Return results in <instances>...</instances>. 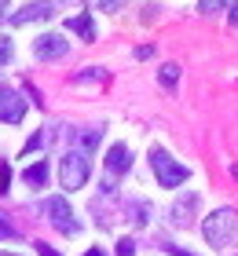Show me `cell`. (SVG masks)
<instances>
[{"mask_svg": "<svg viewBox=\"0 0 238 256\" xmlns=\"http://www.w3.org/2000/svg\"><path fill=\"white\" fill-rule=\"evenodd\" d=\"M22 180H26L30 187H44V180H48V165H44V161H37V165H30L26 172H22Z\"/></svg>", "mask_w": 238, "mask_h": 256, "instance_id": "obj_11", "label": "cell"}, {"mask_svg": "<svg viewBox=\"0 0 238 256\" xmlns=\"http://www.w3.org/2000/svg\"><path fill=\"white\" fill-rule=\"evenodd\" d=\"M201 230H205V242H209V246L223 249V246L234 238V212H231V208H216L212 216H205Z\"/></svg>", "mask_w": 238, "mask_h": 256, "instance_id": "obj_2", "label": "cell"}, {"mask_svg": "<svg viewBox=\"0 0 238 256\" xmlns=\"http://www.w3.org/2000/svg\"><path fill=\"white\" fill-rule=\"evenodd\" d=\"M85 256H106V252H103V249H88Z\"/></svg>", "mask_w": 238, "mask_h": 256, "instance_id": "obj_23", "label": "cell"}, {"mask_svg": "<svg viewBox=\"0 0 238 256\" xmlns=\"http://www.w3.org/2000/svg\"><path fill=\"white\" fill-rule=\"evenodd\" d=\"M117 256H136V246L128 238H121V242H117Z\"/></svg>", "mask_w": 238, "mask_h": 256, "instance_id": "obj_16", "label": "cell"}, {"mask_svg": "<svg viewBox=\"0 0 238 256\" xmlns=\"http://www.w3.org/2000/svg\"><path fill=\"white\" fill-rule=\"evenodd\" d=\"M70 52L66 37H59V33H44V37L33 40V55L37 59H63V55Z\"/></svg>", "mask_w": 238, "mask_h": 256, "instance_id": "obj_6", "label": "cell"}, {"mask_svg": "<svg viewBox=\"0 0 238 256\" xmlns=\"http://www.w3.org/2000/svg\"><path fill=\"white\" fill-rule=\"evenodd\" d=\"M22 118H26V102H22V96H19L15 88L0 84V121H8V124H19Z\"/></svg>", "mask_w": 238, "mask_h": 256, "instance_id": "obj_5", "label": "cell"}, {"mask_svg": "<svg viewBox=\"0 0 238 256\" xmlns=\"http://www.w3.org/2000/svg\"><path fill=\"white\" fill-rule=\"evenodd\" d=\"M128 0H99V11H121Z\"/></svg>", "mask_w": 238, "mask_h": 256, "instance_id": "obj_15", "label": "cell"}, {"mask_svg": "<svg viewBox=\"0 0 238 256\" xmlns=\"http://www.w3.org/2000/svg\"><path fill=\"white\" fill-rule=\"evenodd\" d=\"M231 22H234V26H238V8H234V11H231Z\"/></svg>", "mask_w": 238, "mask_h": 256, "instance_id": "obj_24", "label": "cell"}, {"mask_svg": "<svg viewBox=\"0 0 238 256\" xmlns=\"http://www.w3.org/2000/svg\"><path fill=\"white\" fill-rule=\"evenodd\" d=\"M106 74H103V70H85V74H77L74 80H81V84H85V80H103Z\"/></svg>", "mask_w": 238, "mask_h": 256, "instance_id": "obj_14", "label": "cell"}, {"mask_svg": "<svg viewBox=\"0 0 238 256\" xmlns=\"http://www.w3.org/2000/svg\"><path fill=\"white\" fill-rule=\"evenodd\" d=\"M41 143H44V136H41V132H37V136H33V139H30V143H26V154H30V150H37V146H41Z\"/></svg>", "mask_w": 238, "mask_h": 256, "instance_id": "obj_20", "label": "cell"}, {"mask_svg": "<svg viewBox=\"0 0 238 256\" xmlns=\"http://www.w3.org/2000/svg\"><path fill=\"white\" fill-rule=\"evenodd\" d=\"M8 59H11V44L0 40V62H8Z\"/></svg>", "mask_w": 238, "mask_h": 256, "instance_id": "obj_19", "label": "cell"}, {"mask_svg": "<svg viewBox=\"0 0 238 256\" xmlns=\"http://www.w3.org/2000/svg\"><path fill=\"white\" fill-rule=\"evenodd\" d=\"M194 208H198V194H187L183 202L172 205V224H176V227H187V224H190L187 212H194Z\"/></svg>", "mask_w": 238, "mask_h": 256, "instance_id": "obj_9", "label": "cell"}, {"mask_svg": "<svg viewBox=\"0 0 238 256\" xmlns=\"http://www.w3.org/2000/svg\"><path fill=\"white\" fill-rule=\"evenodd\" d=\"M150 168H154V176H158L161 187H180V183L190 180V168L180 165V161H176L172 154H165L161 146H158V150H150Z\"/></svg>", "mask_w": 238, "mask_h": 256, "instance_id": "obj_1", "label": "cell"}, {"mask_svg": "<svg viewBox=\"0 0 238 256\" xmlns=\"http://www.w3.org/2000/svg\"><path fill=\"white\" fill-rule=\"evenodd\" d=\"M81 143H85V150H92L95 143H99V132H85V136H81Z\"/></svg>", "mask_w": 238, "mask_h": 256, "instance_id": "obj_17", "label": "cell"}, {"mask_svg": "<svg viewBox=\"0 0 238 256\" xmlns=\"http://www.w3.org/2000/svg\"><path fill=\"white\" fill-rule=\"evenodd\" d=\"M4 11H8V0H0V15H4Z\"/></svg>", "mask_w": 238, "mask_h": 256, "instance_id": "obj_25", "label": "cell"}, {"mask_svg": "<svg viewBox=\"0 0 238 256\" xmlns=\"http://www.w3.org/2000/svg\"><path fill=\"white\" fill-rule=\"evenodd\" d=\"M223 8H231V0H198V11H205V15H216Z\"/></svg>", "mask_w": 238, "mask_h": 256, "instance_id": "obj_13", "label": "cell"}, {"mask_svg": "<svg viewBox=\"0 0 238 256\" xmlns=\"http://www.w3.org/2000/svg\"><path fill=\"white\" fill-rule=\"evenodd\" d=\"M128 165H132V154H128V146H125V143H114L110 150H106V168H110L114 176L128 172Z\"/></svg>", "mask_w": 238, "mask_h": 256, "instance_id": "obj_7", "label": "cell"}, {"mask_svg": "<svg viewBox=\"0 0 238 256\" xmlns=\"http://www.w3.org/2000/svg\"><path fill=\"white\" fill-rule=\"evenodd\" d=\"M44 212H48V220L63 230V234H77V220H74V208L66 205V198H48L44 202Z\"/></svg>", "mask_w": 238, "mask_h": 256, "instance_id": "obj_4", "label": "cell"}, {"mask_svg": "<svg viewBox=\"0 0 238 256\" xmlns=\"http://www.w3.org/2000/svg\"><path fill=\"white\" fill-rule=\"evenodd\" d=\"M44 18H52V8L48 4H30V8H22L11 15V26H30V22H44Z\"/></svg>", "mask_w": 238, "mask_h": 256, "instance_id": "obj_8", "label": "cell"}, {"mask_svg": "<svg viewBox=\"0 0 238 256\" xmlns=\"http://www.w3.org/2000/svg\"><path fill=\"white\" fill-rule=\"evenodd\" d=\"M59 180H63L66 190H81L88 183V158L85 150H70L63 158V168H59Z\"/></svg>", "mask_w": 238, "mask_h": 256, "instance_id": "obj_3", "label": "cell"}, {"mask_svg": "<svg viewBox=\"0 0 238 256\" xmlns=\"http://www.w3.org/2000/svg\"><path fill=\"white\" fill-rule=\"evenodd\" d=\"M37 252H41V256H59L55 249H48V246H44V242H37Z\"/></svg>", "mask_w": 238, "mask_h": 256, "instance_id": "obj_21", "label": "cell"}, {"mask_svg": "<svg viewBox=\"0 0 238 256\" xmlns=\"http://www.w3.org/2000/svg\"><path fill=\"white\" fill-rule=\"evenodd\" d=\"M0 238H15V227H11L4 216H0Z\"/></svg>", "mask_w": 238, "mask_h": 256, "instance_id": "obj_18", "label": "cell"}, {"mask_svg": "<svg viewBox=\"0 0 238 256\" xmlns=\"http://www.w3.org/2000/svg\"><path fill=\"white\" fill-rule=\"evenodd\" d=\"M158 80L165 88H176V80H180V66L176 62H169V66H161V74H158Z\"/></svg>", "mask_w": 238, "mask_h": 256, "instance_id": "obj_12", "label": "cell"}, {"mask_svg": "<svg viewBox=\"0 0 238 256\" xmlns=\"http://www.w3.org/2000/svg\"><path fill=\"white\" fill-rule=\"evenodd\" d=\"M169 252H172V256H194V252H183L180 246H169Z\"/></svg>", "mask_w": 238, "mask_h": 256, "instance_id": "obj_22", "label": "cell"}, {"mask_svg": "<svg viewBox=\"0 0 238 256\" xmlns=\"http://www.w3.org/2000/svg\"><path fill=\"white\" fill-rule=\"evenodd\" d=\"M66 30H74V33H81L85 40H95V26H92V18L88 15H74L66 22Z\"/></svg>", "mask_w": 238, "mask_h": 256, "instance_id": "obj_10", "label": "cell"}, {"mask_svg": "<svg viewBox=\"0 0 238 256\" xmlns=\"http://www.w3.org/2000/svg\"><path fill=\"white\" fill-rule=\"evenodd\" d=\"M0 256H19V252H0Z\"/></svg>", "mask_w": 238, "mask_h": 256, "instance_id": "obj_26", "label": "cell"}]
</instances>
